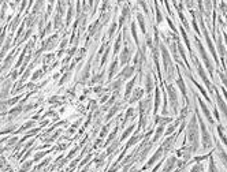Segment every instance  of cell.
Listing matches in <instances>:
<instances>
[{"instance_id":"1","label":"cell","mask_w":227,"mask_h":172,"mask_svg":"<svg viewBox=\"0 0 227 172\" xmlns=\"http://www.w3.org/2000/svg\"><path fill=\"white\" fill-rule=\"evenodd\" d=\"M188 135H189V139L193 145V149H196L197 145H198V127H197V122H196V117H192L190 120V124H189V130H188Z\"/></svg>"},{"instance_id":"2","label":"cell","mask_w":227,"mask_h":172,"mask_svg":"<svg viewBox=\"0 0 227 172\" xmlns=\"http://www.w3.org/2000/svg\"><path fill=\"white\" fill-rule=\"evenodd\" d=\"M162 53H163V62H164V67H166V71L168 73V75L171 76L172 73H174V67H172V63H171V57L168 55V51L166 49V46L162 45Z\"/></svg>"},{"instance_id":"3","label":"cell","mask_w":227,"mask_h":172,"mask_svg":"<svg viewBox=\"0 0 227 172\" xmlns=\"http://www.w3.org/2000/svg\"><path fill=\"white\" fill-rule=\"evenodd\" d=\"M200 126H201V141H202V146H204V149H208V147H211V145H212V139H211V137H209V134H208V131H207V128H205V124L202 123L201 120H200Z\"/></svg>"},{"instance_id":"4","label":"cell","mask_w":227,"mask_h":172,"mask_svg":"<svg viewBox=\"0 0 227 172\" xmlns=\"http://www.w3.org/2000/svg\"><path fill=\"white\" fill-rule=\"evenodd\" d=\"M168 94H170V103H171L172 109L177 111L178 109V98H177V92H175L174 86H168Z\"/></svg>"},{"instance_id":"5","label":"cell","mask_w":227,"mask_h":172,"mask_svg":"<svg viewBox=\"0 0 227 172\" xmlns=\"http://www.w3.org/2000/svg\"><path fill=\"white\" fill-rule=\"evenodd\" d=\"M197 48H198V51H200V53H201L202 59H204V63L207 64L208 70H209V73L212 74V73H213V68H212V66H211V62H209V59H208L207 53H205V51H204V48H202V45L200 44V41H198V40H197Z\"/></svg>"},{"instance_id":"6","label":"cell","mask_w":227,"mask_h":172,"mask_svg":"<svg viewBox=\"0 0 227 172\" xmlns=\"http://www.w3.org/2000/svg\"><path fill=\"white\" fill-rule=\"evenodd\" d=\"M130 56H131V51L127 48V46H124L123 51H122V55H121V63L123 64V66L130 60Z\"/></svg>"},{"instance_id":"7","label":"cell","mask_w":227,"mask_h":172,"mask_svg":"<svg viewBox=\"0 0 227 172\" xmlns=\"http://www.w3.org/2000/svg\"><path fill=\"white\" fill-rule=\"evenodd\" d=\"M198 103H200V106H201V109H202V112H204V115L207 116V119H208V122L209 123H213V119H212V116H211V114H209V111H208V106L201 101V98H198Z\"/></svg>"},{"instance_id":"8","label":"cell","mask_w":227,"mask_h":172,"mask_svg":"<svg viewBox=\"0 0 227 172\" xmlns=\"http://www.w3.org/2000/svg\"><path fill=\"white\" fill-rule=\"evenodd\" d=\"M216 100H218V105H219V108H220V111H222V114L224 115V117H226V120H227V108H226V104H224V101L222 100V97L219 96H216Z\"/></svg>"},{"instance_id":"9","label":"cell","mask_w":227,"mask_h":172,"mask_svg":"<svg viewBox=\"0 0 227 172\" xmlns=\"http://www.w3.org/2000/svg\"><path fill=\"white\" fill-rule=\"evenodd\" d=\"M133 73H134V67H131V66H126L124 67V70L121 73V75H122V78H130L131 75H133Z\"/></svg>"},{"instance_id":"10","label":"cell","mask_w":227,"mask_h":172,"mask_svg":"<svg viewBox=\"0 0 227 172\" xmlns=\"http://www.w3.org/2000/svg\"><path fill=\"white\" fill-rule=\"evenodd\" d=\"M137 19H138V23H140V27L144 34H146V26H145V19L144 16H142V14H137Z\"/></svg>"},{"instance_id":"11","label":"cell","mask_w":227,"mask_h":172,"mask_svg":"<svg viewBox=\"0 0 227 172\" xmlns=\"http://www.w3.org/2000/svg\"><path fill=\"white\" fill-rule=\"evenodd\" d=\"M197 64H198V63H197ZM198 74H200V76L202 78V81H204V84L208 86V89H211L209 81H208V78H207V75H205V73H204V70H202V67H200V64H198Z\"/></svg>"},{"instance_id":"12","label":"cell","mask_w":227,"mask_h":172,"mask_svg":"<svg viewBox=\"0 0 227 172\" xmlns=\"http://www.w3.org/2000/svg\"><path fill=\"white\" fill-rule=\"evenodd\" d=\"M145 85H146V92L149 93V92L152 90V87H153V81H152V75H151V74H148V75H146Z\"/></svg>"},{"instance_id":"13","label":"cell","mask_w":227,"mask_h":172,"mask_svg":"<svg viewBox=\"0 0 227 172\" xmlns=\"http://www.w3.org/2000/svg\"><path fill=\"white\" fill-rule=\"evenodd\" d=\"M8 90H10V82H5V86L3 87L2 94H0V98H5L8 96Z\"/></svg>"},{"instance_id":"14","label":"cell","mask_w":227,"mask_h":172,"mask_svg":"<svg viewBox=\"0 0 227 172\" xmlns=\"http://www.w3.org/2000/svg\"><path fill=\"white\" fill-rule=\"evenodd\" d=\"M134 84H135V79H131V81L129 82V84H127V86H126V92H124V96H126V97H129V94H130V92H131V89H133Z\"/></svg>"},{"instance_id":"15","label":"cell","mask_w":227,"mask_h":172,"mask_svg":"<svg viewBox=\"0 0 227 172\" xmlns=\"http://www.w3.org/2000/svg\"><path fill=\"white\" fill-rule=\"evenodd\" d=\"M116 64H118L116 60L111 63V67H110V70H108V78H110V79L112 78V75H114V73H115V70H116Z\"/></svg>"},{"instance_id":"16","label":"cell","mask_w":227,"mask_h":172,"mask_svg":"<svg viewBox=\"0 0 227 172\" xmlns=\"http://www.w3.org/2000/svg\"><path fill=\"white\" fill-rule=\"evenodd\" d=\"M178 85H179V89H181V92L183 96H186V87H185V84H183V79L179 76L178 78Z\"/></svg>"},{"instance_id":"17","label":"cell","mask_w":227,"mask_h":172,"mask_svg":"<svg viewBox=\"0 0 227 172\" xmlns=\"http://www.w3.org/2000/svg\"><path fill=\"white\" fill-rule=\"evenodd\" d=\"M174 163H175V158L174 157H171L168 161H167V164H166V167H164V172H167V171H170L171 168H172V165H174Z\"/></svg>"},{"instance_id":"18","label":"cell","mask_w":227,"mask_h":172,"mask_svg":"<svg viewBox=\"0 0 227 172\" xmlns=\"http://www.w3.org/2000/svg\"><path fill=\"white\" fill-rule=\"evenodd\" d=\"M159 104H160V93H159V90H156V96H155V111L156 112L159 108Z\"/></svg>"},{"instance_id":"19","label":"cell","mask_w":227,"mask_h":172,"mask_svg":"<svg viewBox=\"0 0 227 172\" xmlns=\"http://www.w3.org/2000/svg\"><path fill=\"white\" fill-rule=\"evenodd\" d=\"M118 108H119V105L112 106V108H111V111L108 112V115H107V119H111V117H112V115H115L116 112H118Z\"/></svg>"},{"instance_id":"20","label":"cell","mask_w":227,"mask_h":172,"mask_svg":"<svg viewBox=\"0 0 227 172\" xmlns=\"http://www.w3.org/2000/svg\"><path fill=\"white\" fill-rule=\"evenodd\" d=\"M162 152H163V147H162V149H159V152L156 153V155H155L152 158H151V161H149V165H151V164H153L155 161H156V160L160 157V156H162Z\"/></svg>"},{"instance_id":"21","label":"cell","mask_w":227,"mask_h":172,"mask_svg":"<svg viewBox=\"0 0 227 172\" xmlns=\"http://www.w3.org/2000/svg\"><path fill=\"white\" fill-rule=\"evenodd\" d=\"M163 130H164V127H163V126H160V127L156 130V134H155V137H153V139H152V141H157V139H159V137L162 135Z\"/></svg>"},{"instance_id":"22","label":"cell","mask_w":227,"mask_h":172,"mask_svg":"<svg viewBox=\"0 0 227 172\" xmlns=\"http://www.w3.org/2000/svg\"><path fill=\"white\" fill-rule=\"evenodd\" d=\"M99 26H100V22L96 21V22L93 23V26H90V29H89V33H90V34H94V33H96V29H97Z\"/></svg>"},{"instance_id":"23","label":"cell","mask_w":227,"mask_h":172,"mask_svg":"<svg viewBox=\"0 0 227 172\" xmlns=\"http://www.w3.org/2000/svg\"><path fill=\"white\" fill-rule=\"evenodd\" d=\"M141 94H142V90H141V89H137V92H134V94H133L134 98H131V103H134L135 100H138Z\"/></svg>"},{"instance_id":"24","label":"cell","mask_w":227,"mask_h":172,"mask_svg":"<svg viewBox=\"0 0 227 172\" xmlns=\"http://www.w3.org/2000/svg\"><path fill=\"white\" fill-rule=\"evenodd\" d=\"M131 34H133L135 43H138V37H137V33H135V23H131Z\"/></svg>"},{"instance_id":"25","label":"cell","mask_w":227,"mask_h":172,"mask_svg":"<svg viewBox=\"0 0 227 172\" xmlns=\"http://www.w3.org/2000/svg\"><path fill=\"white\" fill-rule=\"evenodd\" d=\"M218 130H219V135H220V138H222V141L224 142V144H226V146H227V138H226V135L222 133V127L219 126V127H218Z\"/></svg>"},{"instance_id":"26","label":"cell","mask_w":227,"mask_h":172,"mask_svg":"<svg viewBox=\"0 0 227 172\" xmlns=\"http://www.w3.org/2000/svg\"><path fill=\"white\" fill-rule=\"evenodd\" d=\"M218 46H219V53L220 55H224V48H223V44H222V40H218Z\"/></svg>"},{"instance_id":"27","label":"cell","mask_w":227,"mask_h":172,"mask_svg":"<svg viewBox=\"0 0 227 172\" xmlns=\"http://www.w3.org/2000/svg\"><path fill=\"white\" fill-rule=\"evenodd\" d=\"M138 2V4H141V7L144 8V11L148 14V5H146V3H145V0H137Z\"/></svg>"},{"instance_id":"28","label":"cell","mask_w":227,"mask_h":172,"mask_svg":"<svg viewBox=\"0 0 227 172\" xmlns=\"http://www.w3.org/2000/svg\"><path fill=\"white\" fill-rule=\"evenodd\" d=\"M30 165H32V163H25V164L22 165V168H21L19 172H25V171H27L29 168H30Z\"/></svg>"},{"instance_id":"29","label":"cell","mask_w":227,"mask_h":172,"mask_svg":"<svg viewBox=\"0 0 227 172\" xmlns=\"http://www.w3.org/2000/svg\"><path fill=\"white\" fill-rule=\"evenodd\" d=\"M179 18H181V21H182V23H183V26L186 27V29H189V25H188V22H186V19H185V16H183L182 13H179Z\"/></svg>"},{"instance_id":"30","label":"cell","mask_w":227,"mask_h":172,"mask_svg":"<svg viewBox=\"0 0 227 172\" xmlns=\"http://www.w3.org/2000/svg\"><path fill=\"white\" fill-rule=\"evenodd\" d=\"M121 85H122V81H116V82L112 84V87L115 89V90H119V89H121Z\"/></svg>"},{"instance_id":"31","label":"cell","mask_w":227,"mask_h":172,"mask_svg":"<svg viewBox=\"0 0 227 172\" xmlns=\"http://www.w3.org/2000/svg\"><path fill=\"white\" fill-rule=\"evenodd\" d=\"M19 111H21V108H15V109L11 111V116H10V119H13L14 116H16L18 114H19Z\"/></svg>"},{"instance_id":"32","label":"cell","mask_w":227,"mask_h":172,"mask_svg":"<svg viewBox=\"0 0 227 172\" xmlns=\"http://www.w3.org/2000/svg\"><path fill=\"white\" fill-rule=\"evenodd\" d=\"M177 124H178V122H177L175 124H172L171 127H168V130H167V131H166V134L168 135V134H172V133H174V130H175V126H177Z\"/></svg>"},{"instance_id":"33","label":"cell","mask_w":227,"mask_h":172,"mask_svg":"<svg viewBox=\"0 0 227 172\" xmlns=\"http://www.w3.org/2000/svg\"><path fill=\"white\" fill-rule=\"evenodd\" d=\"M156 18H157V22L159 23L162 22V11H160L159 8H156Z\"/></svg>"},{"instance_id":"34","label":"cell","mask_w":227,"mask_h":172,"mask_svg":"<svg viewBox=\"0 0 227 172\" xmlns=\"http://www.w3.org/2000/svg\"><path fill=\"white\" fill-rule=\"evenodd\" d=\"M119 46H121V37H119V38L116 40V43H115V51H114L115 53L119 51Z\"/></svg>"},{"instance_id":"35","label":"cell","mask_w":227,"mask_h":172,"mask_svg":"<svg viewBox=\"0 0 227 172\" xmlns=\"http://www.w3.org/2000/svg\"><path fill=\"white\" fill-rule=\"evenodd\" d=\"M122 16H124V18L129 16V8H127V7H123V10H122Z\"/></svg>"},{"instance_id":"36","label":"cell","mask_w":227,"mask_h":172,"mask_svg":"<svg viewBox=\"0 0 227 172\" xmlns=\"http://www.w3.org/2000/svg\"><path fill=\"white\" fill-rule=\"evenodd\" d=\"M108 53H110V49H107V51H105V53H104V57L101 59V64H104V63L107 62V57H108Z\"/></svg>"},{"instance_id":"37","label":"cell","mask_w":227,"mask_h":172,"mask_svg":"<svg viewBox=\"0 0 227 172\" xmlns=\"http://www.w3.org/2000/svg\"><path fill=\"white\" fill-rule=\"evenodd\" d=\"M220 79H222V82H223V85L227 87V76L224 75V74H220Z\"/></svg>"},{"instance_id":"38","label":"cell","mask_w":227,"mask_h":172,"mask_svg":"<svg viewBox=\"0 0 227 172\" xmlns=\"http://www.w3.org/2000/svg\"><path fill=\"white\" fill-rule=\"evenodd\" d=\"M131 115H133V109H131V108H130V109L127 111V114H126V116H124V122H126V120L129 119V117H130Z\"/></svg>"},{"instance_id":"39","label":"cell","mask_w":227,"mask_h":172,"mask_svg":"<svg viewBox=\"0 0 227 172\" xmlns=\"http://www.w3.org/2000/svg\"><path fill=\"white\" fill-rule=\"evenodd\" d=\"M138 138H140V137H137V135H135V137H133V138H131V141L129 142V146H131L133 144H135V142L138 141Z\"/></svg>"},{"instance_id":"40","label":"cell","mask_w":227,"mask_h":172,"mask_svg":"<svg viewBox=\"0 0 227 172\" xmlns=\"http://www.w3.org/2000/svg\"><path fill=\"white\" fill-rule=\"evenodd\" d=\"M115 29H116V23H114V25L110 27V35H112L114 33H115Z\"/></svg>"},{"instance_id":"41","label":"cell","mask_w":227,"mask_h":172,"mask_svg":"<svg viewBox=\"0 0 227 172\" xmlns=\"http://www.w3.org/2000/svg\"><path fill=\"white\" fill-rule=\"evenodd\" d=\"M133 127H134V126H131L130 128H127V131H126V133H124V134H123V137H122V139H124V138H126V137H127V135H129L130 133H131V130H133Z\"/></svg>"},{"instance_id":"42","label":"cell","mask_w":227,"mask_h":172,"mask_svg":"<svg viewBox=\"0 0 227 172\" xmlns=\"http://www.w3.org/2000/svg\"><path fill=\"white\" fill-rule=\"evenodd\" d=\"M101 78H103V74H99L97 76H94V78L92 79V82H99V81H100Z\"/></svg>"},{"instance_id":"43","label":"cell","mask_w":227,"mask_h":172,"mask_svg":"<svg viewBox=\"0 0 227 172\" xmlns=\"http://www.w3.org/2000/svg\"><path fill=\"white\" fill-rule=\"evenodd\" d=\"M205 8H207V11L211 10V2L209 0H205Z\"/></svg>"},{"instance_id":"44","label":"cell","mask_w":227,"mask_h":172,"mask_svg":"<svg viewBox=\"0 0 227 172\" xmlns=\"http://www.w3.org/2000/svg\"><path fill=\"white\" fill-rule=\"evenodd\" d=\"M32 126H33V122H29V123H26V124H25V126H23L22 128H23V130H26V128L32 127Z\"/></svg>"},{"instance_id":"45","label":"cell","mask_w":227,"mask_h":172,"mask_svg":"<svg viewBox=\"0 0 227 172\" xmlns=\"http://www.w3.org/2000/svg\"><path fill=\"white\" fill-rule=\"evenodd\" d=\"M220 8H222V11L227 13V5H226V4H223V3H222V4H220Z\"/></svg>"},{"instance_id":"46","label":"cell","mask_w":227,"mask_h":172,"mask_svg":"<svg viewBox=\"0 0 227 172\" xmlns=\"http://www.w3.org/2000/svg\"><path fill=\"white\" fill-rule=\"evenodd\" d=\"M124 22V16H121V19H119V26H122Z\"/></svg>"},{"instance_id":"47","label":"cell","mask_w":227,"mask_h":172,"mask_svg":"<svg viewBox=\"0 0 227 172\" xmlns=\"http://www.w3.org/2000/svg\"><path fill=\"white\" fill-rule=\"evenodd\" d=\"M186 4H188V7H192V4H193V0H186Z\"/></svg>"},{"instance_id":"48","label":"cell","mask_w":227,"mask_h":172,"mask_svg":"<svg viewBox=\"0 0 227 172\" xmlns=\"http://www.w3.org/2000/svg\"><path fill=\"white\" fill-rule=\"evenodd\" d=\"M105 134H107V127L103 128V131H101V137H103V135H105Z\"/></svg>"},{"instance_id":"49","label":"cell","mask_w":227,"mask_h":172,"mask_svg":"<svg viewBox=\"0 0 227 172\" xmlns=\"http://www.w3.org/2000/svg\"><path fill=\"white\" fill-rule=\"evenodd\" d=\"M224 37H226V43H227V34H224Z\"/></svg>"},{"instance_id":"50","label":"cell","mask_w":227,"mask_h":172,"mask_svg":"<svg viewBox=\"0 0 227 172\" xmlns=\"http://www.w3.org/2000/svg\"><path fill=\"white\" fill-rule=\"evenodd\" d=\"M3 141H4V139H0V144H2V142H3Z\"/></svg>"}]
</instances>
